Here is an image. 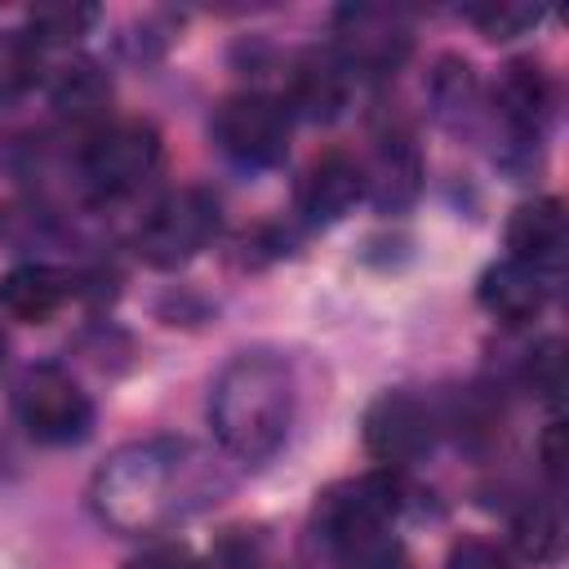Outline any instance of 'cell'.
Wrapping results in <instances>:
<instances>
[{
	"mask_svg": "<svg viewBox=\"0 0 569 569\" xmlns=\"http://www.w3.org/2000/svg\"><path fill=\"white\" fill-rule=\"evenodd\" d=\"M4 365H9V333L0 329V373H4Z\"/></svg>",
	"mask_w": 569,
	"mask_h": 569,
	"instance_id": "cell-28",
	"label": "cell"
},
{
	"mask_svg": "<svg viewBox=\"0 0 569 569\" xmlns=\"http://www.w3.org/2000/svg\"><path fill=\"white\" fill-rule=\"evenodd\" d=\"M400 485L391 471L333 485L311 516V542L329 569H405V547L396 538Z\"/></svg>",
	"mask_w": 569,
	"mask_h": 569,
	"instance_id": "cell-3",
	"label": "cell"
},
{
	"mask_svg": "<svg viewBox=\"0 0 569 569\" xmlns=\"http://www.w3.org/2000/svg\"><path fill=\"white\" fill-rule=\"evenodd\" d=\"M231 489L227 462L187 436H147L107 453L89 480L93 516L129 538L164 533L209 511Z\"/></svg>",
	"mask_w": 569,
	"mask_h": 569,
	"instance_id": "cell-1",
	"label": "cell"
},
{
	"mask_svg": "<svg viewBox=\"0 0 569 569\" xmlns=\"http://www.w3.org/2000/svg\"><path fill=\"white\" fill-rule=\"evenodd\" d=\"M218 222H222V209L213 191L173 187L142 213L133 231V253L156 271H178L218 236Z\"/></svg>",
	"mask_w": 569,
	"mask_h": 569,
	"instance_id": "cell-5",
	"label": "cell"
},
{
	"mask_svg": "<svg viewBox=\"0 0 569 569\" xmlns=\"http://www.w3.org/2000/svg\"><path fill=\"white\" fill-rule=\"evenodd\" d=\"M560 338H542L538 347H529L525 356V382L533 396L542 400H560V387H565V356H560Z\"/></svg>",
	"mask_w": 569,
	"mask_h": 569,
	"instance_id": "cell-22",
	"label": "cell"
},
{
	"mask_svg": "<svg viewBox=\"0 0 569 569\" xmlns=\"http://www.w3.org/2000/svg\"><path fill=\"white\" fill-rule=\"evenodd\" d=\"M209 133L218 142V151L240 164V169H271L284 160L289 151V133H293V116L284 107V98L262 93V89H236L227 93L213 116H209Z\"/></svg>",
	"mask_w": 569,
	"mask_h": 569,
	"instance_id": "cell-7",
	"label": "cell"
},
{
	"mask_svg": "<svg viewBox=\"0 0 569 569\" xmlns=\"http://www.w3.org/2000/svg\"><path fill=\"white\" fill-rule=\"evenodd\" d=\"M98 22V9L93 4H40V9H31V18H27V36L36 40V44H71V40H80L89 27Z\"/></svg>",
	"mask_w": 569,
	"mask_h": 569,
	"instance_id": "cell-21",
	"label": "cell"
},
{
	"mask_svg": "<svg viewBox=\"0 0 569 569\" xmlns=\"http://www.w3.org/2000/svg\"><path fill=\"white\" fill-rule=\"evenodd\" d=\"M511 542L525 560H551L560 551V516L551 502H525L511 520Z\"/></svg>",
	"mask_w": 569,
	"mask_h": 569,
	"instance_id": "cell-20",
	"label": "cell"
},
{
	"mask_svg": "<svg viewBox=\"0 0 569 569\" xmlns=\"http://www.w3.org/2000/svg\"><path fill=\"white\" fill-rule=\"evenodd\" d=\"M556 111V80L538 58H511L502 62L498 80H493V116L502 124L507 151H520L525 160H533V151L547 138Z\"/></svg>",
	"mask_w": 569,
	"mask_h": 569,
	"instance_id": "cell-10",
	"label": "cell"
},
{
	"mask_svg": "<svg viewBox=\"0 0 569 569\" xmlns=\"http://www.w3.org/2000/svg\"><path fill=\"white\" fill-rule=\"evenodd\" d=\"M329 49L351 71V80H382L396 76L413 49V27L396 9L378 4H342L333 13Z\"/></svg>",
	"mask_w": 569,
	"mask_h": 569,
	"instance_id": "cell-8",
	"label": "cell"
},
{
	"mask_svg": "<svg viewBox=\"0 0 569 569\" xmlns=\"http://www.w3.org/2000/svg\"><path fill=\"white\" fill-rule=\"evenodd\" d=\"M427 107H431V116L440 120V124H449V129H471L476 124V116H480V80H476V71H471V62L467 58H458V53H445V58H436V67L427 71Z\"/></svg>",
	"mask_w": 569,
	"mask_h": 569,
	"instance_id": "cell-18",
	"label": "cell"
},
{
	"mask_svg": "<svg viewBox=\"0 0 569 569\" xmlns=\"http://www.w3.org/2000/svg\"><path fill=\"white\" fill-rule=\"evenodd\" d=\"M365 200L378 213H405L422 191V151L409 129H382L360 160Z\"/></svg>",
	"mask_w": 569,
	"mask_h": 569,
	"instance_id": "cell-11",
	"label": "cell"
},
{
	"mask_svg": "<svg viewBox=\"0 0 569 569\" xmlns=\"http://www.w3.org/2000/svg\"><path fill=\"white\" fill-rule=\"evenodd\" d=\"M49 80V102L62 120L71 124H84V129H98L107 120V107H111V80L107 71L93 62V58H67L62 67H53Z\"/></svg>",
	"mask_w": 569,
	"mask_h": 569,
	"instance_id": "cell-17",
	"label": "cell"
},
{
	"mask_svg": "<svg viewBox=\"0 0 569 569\" xmlns=\"http://www.w3.org/2000/svg\"><path fill=\"white\" fill-rule=\"evenodd\" d=\"M445 569H516L511 556L489 538H458L445 556Z\"/></svg>",
	"mask_w": 569,
	"mask_h": 569,
	"instance_id": "cell-25",
	"label": "cell"
},
{
	"mask_svg": "<svg viewBox=\"0 0 569 569\" xmlns=\"http://www.w3.org/2000/svg\"><path fill=\"white\" fill-rule=\"evenodd\" d=\"M13 413L36 445H80L93 431V400L89 391L53 360L27 365L13 382Z\"/></svg>",
	"mask_w": 569,
	"mask_h": 569,
	"instance_id": "cell-6",
	"label": "cell"
},
{
	"mask_svg": "<svg viewBox=\"0 0 569 569\" xmlns=\"http://www.w3.org/2000/svg\"><path fill=\"white\" fill-rule=\"evenodd\" d=\"M129 569H196L187 547H151L142 560H133Z\"/></svg>",
	"mask_w": 569,
	"mask_h": 569,
	"instance_id": "cell-27",
	"label": "cell"
},
{
	"mask_svg": "<svg viewBox=\"0 0 569 569\" xmlns=\"http://www.w3.org/2000/svg\"><path fill=\"white\" fill-rule=\"evenodd\" d=\"M360 431H365L369 458H378L382 467H409V462H422L436 449L440 413L418 391L391 387L365 409V427Z\"/></svg>",
	"mask_w": 569,
	"mask_h": 569,
	"instance_id": "cell-9",
	"label": "cell"
},
{
	"mask_svg": "<svg viewBox=\"0 0 569 569\" xmlns=\"http://www.w3.org/2000/svg\"><path fill=\"white\" fill-rule=\"evenodd\" d=\"M538 458H542V471L551 476V485L565 480V422H547L542 440H538Z\"/></svg>",
	"mask_w": 569,
	"mask_h": 569,
	"instance_id": "cell-26",
	"label": "cell"
},
{
	"mask_svg": "<svg viewBox=\"0 0 569 569\" xmlns=\"http://www.w3.org/2000/svg\"><path fill=\"white\" fill-rule=\"evenodd\" d=\"M160 160L164 147L147 120H102L98 129L84 133L76 151V173L93 200L116 204L138 196L160 173Z\"/></svg>",
	"mask_w": 569,
	"mask_h": 569,
	"instance_id": "cell-4",
	"label": "cell"
},
{
	"mask_svg": "<svg viewBox=\"0 0 569 569\" xmlns=\"http://www.w3.org/2000/svg\"><path fill=\"white\" fill-rule=\"evenodd\" d=\"M196 569H262V542L244 529H231L204 560H196Z\"/></svg>",
	"mask_w": 569,
	"mask_h": 569,
	"instance_id": "cell-24",
	"label": "cell"
},
{
	"mask_svg": "<svg viewBox=\"0 0 569 569\" xmlns=\"http://www.w3.org/2000/svg\"><path fill=\"white\" fill-rule=\"evenodd\" d=\"M71 293H76V280L53 262H22L0 276V307L27 325L53 320Z\"/></svg>",
	"mask_w": 569,
	"mask_h": 569,
	"instance_id": "cell-15",
	"label": "cell"
},
{
	"mask_svg": "<svg viewBox=\"0 0 569 569\" xmlns=\"http://www.w3.org/2000/svg\"><path fill=\"white\" fill-rule=\"evenodd\" d=\"M298 413V387L280 356L240 351L231 356L209 387V427L227 458L262 462L271 458Z\"/></svg>",
	"mask_w": 569,
	"mask_h": 569,
	"instance_id": "cell-2",
	"label": "cell"
},
{
	"mask_svg": "<svg viewBox=\"0 0 569 569\" xmlns=\"http://www.w3.org/2000/svg\"><path fill=\"white\" fill-rule=\"evenodd\" d=\"M356 200H365V178H360V160L347 151L316 156L293 191V209L307 227H329V222L347 218L356 209Z\"/></svg>",
	"mask_w": 569,
	"mask_h": 569,
	"instance_id": "cell-13",
	"label": "cell"
},
{
	"mask_svg": "<svg viewBox=\"0 0 569 569\" xmlns=\"http://www.w3.org/2000/svg\"><path fill=\"white\" fill-rule=\"evenodd\" d=\"M351 71L338 62V53L325 44V49H307L293 58L289 67V84H284V107L289 116H302V120H316V124H329L342 116L347 98H351Z\"/></svg>",
	"mask_w": 569,
	"mask_h": 569,
	"instance_id": "cell-14",
	"label": "cell"
},
{
	"mask_svg": "<svg viewBox=\"0 0 569 569\" xmlns=\"http://www.w3.org/2000/svg\"><path fill=\"white\" fill-rule=\"evenodd\" d=\"M507 258L556 280L569 253V222H565V204L556 196H538L511 209L507 218Z\"/></svg>",
	"mask_w": 569,
	"mask_h": 569,
	"instance_id": "cell-12",
	"label": "cell"
},
{
	"mask_svg": "<svg viewBox=\"0 0 569 569\" xmlns=\"http://www.w3.org/2000/svg\"><path fill=\"white\" fill-rule=\"evenodd\" d=\"M44 44L27 31H0V111L18 107L44 84Z\"/></svg>",
	"mask_w": 569,
	"mask_h": 569,
	"instance_id": "cell-19",
	"label": "cell"
},
{
	"mask_svg": "<svg viewBox=\"0 0 569 569\" xmlns=\"http://www.w3.org/2000/svg\"><path fill=\"white\" fill-rule=\"evenodd\" d=\"M476 293H480V307L489 316H498L502 325H529L533 316H542V307L551 298V280L511 262V258H502L480 276Z\"/></svg>",
	"mask_w": 569,
	"mask_h": 569,
	"instance_id": "cell-16",
	"label": "cell"
},
{
	"mask_svg": "<svg viewBox=\"0 0 569 569\" xmlns=\"http://www.w3.org/2000/svg\"><path fill=\"white\" fill-rule=\"evenodd\" d=\"M462 18L476 22L489 40H511V36H520L525 27H533L542 13L529 9V4H485V9H467Z\"/></svg>",
	"mask_w": 569,
	"mask_h": 569,
	"instance_id": "cell-23",
	"label": "cell"
}]
</instances>
